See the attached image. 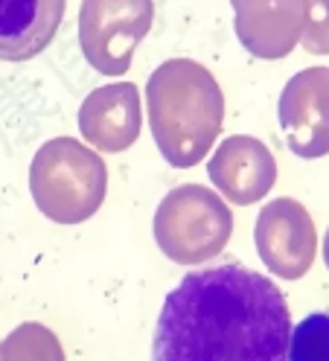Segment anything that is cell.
I'll use <instances>...</instances> for the list:
<instances>
[{"label":"cell","instance_id":"cell-1","mask_svg":"<svg viewBox=\"0 0 329 361\" xmlns=\"http://www.w3.org/2000/svg\"><path fill=\"white\" fill-rule=\"evenodd\" d=\"M292 312L280 286L242 262L190 271L163 298L151 361H286Z\"/></svg>","mask_w":329,"mask_h":361},{"label":"cell","instance_id":"cell-2","mask_svg":"<svg viewBox=\"0 0 329 361\" xmlns=\"http://www.w3.org/2000/svg\"><path fill=\"white\" fill-rule=\"evenodd\" d=\"M146 114L163 161L175 169L201 164L225 126V94L192 59H169L146 82Z\"/></svg>","mask_w":329,"mask_h":361},{"label":"cell","instance_id":"cell-3","mask_svg":"<svg viewBox=\"0 0 329 361\" xmlns=\"http://www.w3.org/2000/svg\"><path fill=\"white\" fill-rule=\"evenodd\" d=\"M30 192L41 216L56 224H82L108 192V166L94 146L73 137L47 140L30 164Z\"/></svg>","mask_w":329,"mask_h":361},{"label":"cell","instance_id":"cell-4","mask_svg":"<svg viewBox=\"0 0 329 361\" xmlns=\"http://www.w3.org/2000/svg\"><path fill=\"white\" fill-rule=\"evenodd\" d=\"M233 236L228 201L201 184H184L163 195L155 210V242L175 265L210 262Z\"/></svg>","mask_w":329,"mask_h":361},{"label":"cell","instance_id":"cell-5","mask_svg":"<svg viewBox=\"0 0 329 361\" xmlns=\"http://www.w3.org/2000/svg\"><path fill=\"white\" fill-rule=\"evenodd\" d=\"M155 20L151 0H82L79 47L102 76H125Z\"/></svg>","mask_w":329,"mask_h":361},{"label":"cell","instance_id":"cell-6","mask_svg":"<svg viewBox=\"0 0 329 361\" xmlns=\"http://www.w3.org/2000/svg\"><path fill=\"white\" fill-rule=\"evenodd\" d=\"M254 245L262 265L274 277L300 280L315 262L318 231L309 210L297 198H274L256 216Z\"/></svg>","mask_w":329,"mask_h":361},{"label":"cell","instance_id":"cell-7","mask_svg":"<svg viewBox=\"0 0 329 361\" xmlns=\"http://www.w3.org/2000/svg\"><path fill=\"white\" fill-rule=\"evenodd\" d=\"M277 120L297 157L315 161L329 154V67H303L286 82Z\"/></svg>","mask_w":329,"mask_h":361},{"label":"cell","instance_id":"cell-8","mask_svg":"<svg viewBox=\"0 0 329 361\" xmlns=\"http://www.w3.org/2000/svg\"><path fill=\"white\" fill-rule=\"evenodd\" d=\"M210 184L230 204L248 207L262 201L277 184V161L271 149L251 134H230L216 146L207 164Z\"/></svg>","mask_w":329,"mask_h":361},{"label":"cell","instance_id":"cell-9","mask_svg":"<svg viewBox=\"0 0 329 361\" xmlns=\"http://www.w3.org/2000/svg\"><path fill=\"white\" fill-rule=\"evenodd\" d=\"M239 44L254 56L277 61L300 44L309 0H230Z\"/></svg>","mask_w":329,"mask_h":361},{"label":"cell","instance_id":"cell-10","mask_svg":"<svg viewBox=\"0 0 329 361\" xmlns=\"http://www.w3.org/2000/svg\"><path fill=\"white\" fill-rule=\"evenodd\" d=\"M79 131L97 152L117 154L137 143L143 131L140 90L135 82H111L85 97L79 108Z\"/></svg>","mask_w":329,"mask_h":361},{"label":"cell","instance_id":"cell-11","mask_svg":"<svg viewBox=\"0 0 329 361\" xmlns=\"http://www.w3.org/2000/svg\"><path fill=\"white\" fill-rule=\"evenodd\" d=\"M68 0H0V61H30L53 44Z\"/></svg>","mask_w":329,"mask_h":361},{"label":"cell","instance_id":"cell-12","mask_svg":"<svg viewBox=\"0 0 329 361\" xmlns=\"http://www.w3.org/2000/svg\"><path fill=\"white\" fill-rule=\"evenodd\" d=\"M0 361H68V355L50 326L24 321L0 341Z\"/></svg>","mask_w":329,"mask_h":361},{"label":"cell","instance_id":"cell-13","mask_svg":"<svg viewBox=\"0 0 329 361\" xmlns=\"http://www.w3.org/2000/svg\"><path fill=\"white\" fill-rule=\"evenodd\" d=\"M286 361H329V312H312L292 326Z\"/></svg>","mask_w":329,"mask_h":361},{"label":"cell","instance_id":"cell-14","mask_svg":"<svg viewBox=\"0 0 329 361\" xmlns=\"http://www.w3.org/2000/svg\"><path fill=\"white\" fill-rule=\"evenodd\" d=\"M300 44L312 56H329V0H309Z\"/></svg>","mask_w":329,"mask_h":361},{"label":"cell","instance_id":"cell-15","mask_svg":"<svg viewBox=\"0 0 329 361\" xmlns=\"http://www.w3.org/2000/svg\"><path fill=\"white\" fill-rule=\"evenodd\" d=\"M323 262H326V271H329V228H326V236H323Z\"/></svg>","mask_w":329,"mask_h":361}]
</instances>
